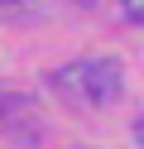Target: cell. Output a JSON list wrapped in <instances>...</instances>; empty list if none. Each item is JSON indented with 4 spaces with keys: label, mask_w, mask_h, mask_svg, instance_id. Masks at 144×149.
<instances>
[{
    "label": "cell",
    "mask_w": 144,
    "mask_h": 149,
    "mask_svg": "<svg viewBox=\"0 0 144 149\" xmlns=\"http://www.w3.org/2000/svg\"><path fill=\"white\" fill-rule=\"evenodd\" d=\"M120 15L134 19V24H144V0H120Z\"/></svg>",
    "instance_id": "7a4b0ae2"
},
{
    "label": "cell",
    "mask_w": 144,
    "mask_h": 149,
    "mask_svg": "<svg viewBox=\"0 0 144 149\" xmlns=\"http://www.w3.org/2000/svg\"><path fill=\"white\" fill-rule=\"evenodd\" d=\"M77 5H96V0H77Z\"/></svg>",
    "instance_id": "277c9868"
},
{
    "label": "cell",
    "mask_w": 144,
    "mask_h": 149,
    "mask_svg": "<svg viewBox=\"0 0 144 149\" xmlns=\"http://www.w3.org/2000/svg\"><path fill=\"white\" fill-rule=\"evenodd\" d=\"M134 144H139V149H144V116H139V120H134Z\"/></svg>",
    "instance_id": "3957f363"
},
{
    "label": "cell",
    "mask_w": 144,
    "mask_h": 149,
    "mask_svg": "<svg viewBox=\"0 0 144 149\" xmlns=\"http://www.w3.org/2000/svg\"><path fill=\"white\" fill-rule=\"evenodd\" d=\"M58 87L72 91V96H82L86 106H111L125 91V72L111 58H86V63H72V68L58 72Z\"/></svg>",
    "instance_id": "6da1fadb"
}]
</instances>
